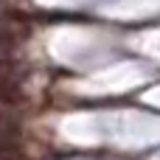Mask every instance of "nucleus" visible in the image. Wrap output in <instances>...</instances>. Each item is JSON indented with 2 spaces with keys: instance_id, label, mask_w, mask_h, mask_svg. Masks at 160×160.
<instances>
[{
  "instance_id": "obj_1",
  "label": "nucleus",
  "mask_w": 160,
  "mask_h": 160,
  "mask_svg": "<svg viewBox=\"0 0 160 160\" xmlns=\"http://www.w3.org/2000/svg\"><path fill=\"white\" fill-rule=\"evenodd\" d=\"M22 98V68L8 59L0 56V104H20Z\"/></svg>"
},
{
  "instance_id": "obj_3",
  "label": "nucleus",
  "mask_w": 160,
  "mask_h": 160,
  "mask_svg": "<svg viewBox=\"0 0 160 160\" xmlns=\"http://www.w3.org/2000/svg\"><path fill=\"white\" fill-rule=\"evenodd\" d=\"M0 138H20V121L17 115L0 110Z\"/></svg>"
},
{
  "instance_id": "obj_2",
  "label": "nucleus",
  "mask_w": 160,
  "mask_h": 160,
  "mask_svg": "<svg viewBox=\"0 0 160 160\" xmlns=\"http://www.w3.org/2000/svg\"><path fill=\"white\" fill-rule=\"evenodd\" d=\"M25 146L20 138H0V160H22Z\"/></svg>"
}]
</instances>
